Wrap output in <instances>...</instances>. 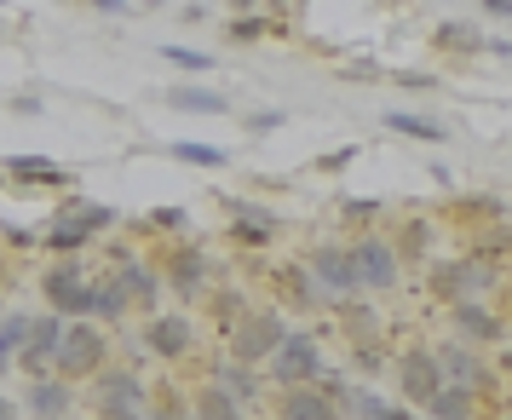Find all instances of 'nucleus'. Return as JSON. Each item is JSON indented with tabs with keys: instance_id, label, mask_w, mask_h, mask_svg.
I'll list each match as a JSON object with an SVG mask.
<instances>
[{
	"instance_id": "obj_1",
	"label": "nucleus",
	"mask_w": 512,
	"mask_h": 420,
	"mask_svg": "<svg viewBox=\"0 0 512 420\" xmlns=\"http://www.w3.org/2000/svg\"><path fill=\"white\" fill-rule=\"evenodd\" d=\"M52 369H58V380H93L98 369H110V334L98 323H70L64 328V346H58V357H52Z\"/></svg>"
},
{
	"instance_id": "obj_2",
	"label": "nucleus",
	"mask_w": 512,
	"mask_h": 420,
	"mask_svg": "<svg viewBox=\"0 0 512 420\" xmlns=\"http://www.w3.org/2000/svg\"><path fill=\"white\" fill-rule=\"evenodd\" d=\"M282 311H271V305H254V311H242L236 317V328H231V357L236 363H271V351L282 346Z\"/></svg>"
},
{
	"instance_id": "obj_3",
	"label": "nucleus",
	"mask_w": 512,
	"mask_h": 420,
	"mask_svg": "<svg viewBox=\"0 0 512 420\" xmlns=\"http://www.w3.org/2000/svg\"><path fill=\"white\" fill-rule=\"evenodd\" d=\"M139 351L162 357V363H185L190 351H196V323H190V311H156V317H144Z\"/></svg>"
},
{
	"instance_id": "obj_4",
	"label": "nucleus",
	"mask_w": 512,
	"mask_h": 420,
	"mask_svg": "<svg viewBox=\"0 0 512 420\" xmlns=\"http://www.w3.org/2000/svg\"><path fill=\"white\" fill-rule=\"evenodd\" d=\"M87 265L81 259H52L47 271H41V294H47V305L58 311V317H87Z\"/></svg>"
},
{
	"instance_id": "obj_5",
	"label": "nucleus",
	"mask_w": 512,
	"mask_h": 420,
	"mask_svg": "<svg viewBox=\"0 0 512 420\" xmlns=\"http://www.w3.org/2000/svg\"><path fill=\"white\" fill-rule=\"evenodd\" d=\"M87 397H93V420L98 415H139L144 420V409H150L144 403V380L133 369H98Z\"/></svg>"
},
{
	"instance_id": "obj_6",
	"label": "nucleus",
	"mask_w": 512,
	"mask_h": 420,
	"mask_svg": "<svg viewBox=\"0 0 512 420\" xmlns=\"http://www.w3.org/2000/svg\"><path fill=\"white\" fill-rule=\"evenodd\" d=\"M271 380H277L282 392L323 380V351H317V340L311 334H282V346L271 351Z\"/></svg>"
},
{
	"instance_id": "obj_7",
	"label": "nucleus",
	"mask_w": 512,
	"mask_h": 420,
	"mask_svg": "<svg viewBox=\"0 0 512 420\" xmlns=\"http://www.w3.org/2000/svg\"><path fill=\"white\" fill-rule=\"evenodd\" d=\"M351 254V271H357V288H374V294H386V288H397V248L392 242H380V236H357L346 248Z\"/></svg>"
},
{
	"instance_id": "obj_8",
	"label": "nucleus",
	"mask_w": 512,
	"mask_h": 420,
	"mask_svg": "<svg viewBox=\"0 0 512 420\" xmlns=\"http://www.w3.org/2000/svg\"><path fill=\"white\" fill-rule=\"evenodd\" d=\"M110 282H116L121 294H127V305H133V311L156 317V300H162V271H156V265H144L139 254H127V248H121V254H116V271H110Z\"/></svg>"
},
{
	"instance_id": "obj_9",
	"label": "nucleus",
	"mask_w": 512,
	"mask_h": 420,
	"mask_svg": "<svg viewBox=\"0 0 512 420\" xmlns=\"http://www.w3.org/2000/svg\"><path fill=\"white\" fill-rule=\"evenodd\" d=\"M162 282H167V288H173V294H179L185 305H196L202 294H208V254H202V248H190V242L167 248Z\"/></svg>"
},
{
	"instance_id": "obj_10",
	"label": "nucleus",
	"mask_w": 512,
	"mask_h": 420,
	"mask_svg": "<svg viewBox=\"0 0 512 420\" xmlns=\"http://www.w3.org/2000/svg\"><path fill=\"white\" fill-rule=\"evenodd\" d=\"M426 282H432V294H438V300L461 305V300H472L478 288H489V282H495V271H489V265H478V259H438Z\"/></svg>"
},
{
	"instance_id": "obj_11",
	"label": "nucleus",
	"mask_w": 512,
	"mask_h": 420,
	"mask_svg": "<svg viewBox=\"0 0 512 420\" xmlns=\"http://www.w3.org/2000/svg\"><path fill=\"white\" fill-rule=\"evenodd\" d=\"M64 328H70V317L41 311V317L29 323V340H24V351H18V369H29L35 380H47V374H52V357H58V346H64Z\"/></svg>"
},
{
	"instance_id": "obj_12",
	"label": "nucleus",
	"mask_w": 512,
	"mask_h": 420,
	"mask_svg": "<svg viewBox=\"0 0 512 420\" xmlns=\"http://www.w3.org/2000/svg\"><path fill=\"white\" fill-rule=\"evenodd\" d=\"M6 179L24 190H70L75 185V167L52 162V156H6Z\"/></svg>"
},
{
	"instance_id": "obj_13",
	"label": "nucleus",
	"mask_w": 512,
	"mask_h": 420,
	"mask_svg": "<svg viewBox=\"0 0 512 420\" xmlns=\"http://www.w3.org/2000/svg\"><path fill=\"white\" fill-rule=\"evenodd\" d=\"M443 386H449V380H443V369H438V351H409V357H403V397H409L415 409H426Z\"/></svg>"
},
{
	"instance_id": "obj_14",
	"label": "nucleus",
	"mask_w": 512,
	"mask_h": 420,
	"mask_svg": "<svg viewBox=\"0 0 512 420\" xmlns=\"http://www.w3.org/2000/svg\"><path fill=\"white\" fill-rule=\"evenodd\" d=\"M305 271H311V282H317L323 294H340V300L357 294V271H351L346 248H311V265H305Z\"/></svg>"
},
{
	"instance_id": "obj_15",
	"label": "nucleus",
	"mask_w": 512,
	"mask_h": 420,
	"mask_svg": "<svg viewBox=\"0 0 512 420\" xmlns=\"http://www.w3.org/2000/svg\"><path fill=\"white\" fill-rule=\"evenodd\" d=\"M277 231H282V213L254 208V202H231V236L242 248H265Z\"/></svg>"
},
{
	"instance_id": "obj_16",
	"label": "nucleus",
	"mask_w": 512,
	"mask_h": 420,
	"mask_svg": "<svg viewBox=\"0 0 512 420\" xmlns=\"http://www.w3.org/2000/svg\"><path fill=\"white\" fill-rule=\"evenodd\" d=\"M449 317H455V334H466V346H495V340H501V317L478 300L449 305Z\"/></svg>"
},
{
	"instance_id": "obj_17",
	"label": "nucleus",
	"mask_w": 512,
	"mask_h": 420,
	"mask_svg": "<svg viewBox=\"0 0 512 420\" xmlns=\"http://www.w3.org/2000/svg\"><path fill=\"white\" fill-rule=\"evenodd\" d=\"M52 219H64V225H81V231L98 242V236L116 225V208H110V202H87V196H64V202L52 208Z\"/></svg>"
},
{
	"instance_id": "obj_18",
	"label": "nucleus",
	"mask_w": 512,
	"mask_h": 420,
	"mask_svg": "<svg viewBox=\"0 0 512 420\" xmlns=\"http://www.w3.org/2000/svg\"><path fill=\"white\" fill-rule=\"evenodd\" d=\"M167 110H179V116H225L231 110V98L219 93V87H196V81H185V87H167Z\"/></svg>"
},
{
	"instance_id": "obj_19",
	"label": "nucleus",
	"mask_w": 512,
	"mask_h": 420,
	"mask_svg": "<svg viewBox=\"0 0 512 420\" xmlns=\"http://www.w3.org/2000/svg\"><path fill=\"white\" fill-rule=\"evenodd\" d=\"M277 415L282 420H334V397L323 386H288L277 397Z\"/></svg>"
},
{
	"instance_id": "obj_20",
	"label": "nucleus",
	"mask_w": 512,
	"mask_h": 420,
	"mask_svg": "<svg viewBox=\"0 0 512 420\" xmlns=\"http://www.w3.org/2000/svg\"><path fill=\"white\" fill-rule=\"evenodd\" d=\"M438 369H443L449 386H466L472 397L484 392V363H478V351L472 346H438Z\"/></svg>"
},
{
	"instance_id": "obj_21",
	"label": "nucleus",
	"mask_w": 512,
	"mask_h": 420,
	"mask_svg": "<svg viewBox=\"0 0 512 420\" xmlns=\"http://www.w3.org/2000/svg\"><path fill=\"white\" fill-rule=\"evenodd\" d=\"M127 317H133V305H127V294H121L110 277L87 288V323L104 328V323H127Z\"/></svg>"
},
{
	"instance_id": "obj_22",
	"label": "nucleus",
	"mask_w": 512,
	"mask_h": 420,
	"mask_svg": "<svg viewBox=\"0 0 512 420\" xmlns=\"http://www.w3.org/2000/svg\"><path fill=\"white\" fill-rule=\"evenodd\" d=\"M24 409L35 420H58L64 409H70V380H35L24 392Z\"/></svg>"
},
{
	"instance_id": "obj_23",
	"label": "nucleus",
	"mask_w": 512,
	"mask_h": 420,
	"mask_svg": "<svg viewBox=\"0 0 512 420\" xmlns=\"http://www.w3.org/2000/svg\"><path fill=\"white\" fill-rule=\"evenodd\" d=\"M190 420H242V403L225 386H202L190 392Z\"/></svg>"
},
{
	"instance_id": "obj_24",
	"label": "nucleus",
	"mask_w": 512,
	"mask_h": 420,
	"mask_svg": "<svg viewBox=\"0 0 512 420\" xmlns=\"http://www.w3.org/2000/svg\"><path fill=\"white\" fill-rule=\"evenodd\" d=\"M41 248L58 259H75V254H87L93 248V236L81 231V225H64V219H47V231H41Z\"/></svg>"
},
{
	"instance_id": "obj_25",
	"label": "nucleus",
	"mask_w": 512,
	"mask_h": 420,
	"mask_svg": "<svg viewBox=\"0 0 512 420\" xmlns=\"http://www.w3.org/2000/svg\"><path fill=\"white\" fill-rule=\"evenodd\" d=\"M386 127H392V133H403V139H426V144H443V139H449V127H443V121L409 116V110H392V116H386Z\"/></svg>"
},
{
	"instance_id": "obj_26",
	"label": "nucleus",
	"mask_w": 512,
	"mask_h": 420,
	"mask_svg": "<svg viewBox=\"0 0 512 420\" xmlns=\"http://www.w3.org/2000/svg\"><path fill=\"white\" fill-rule=\"evenodd\" d=\"M231 41H265V35H288V18H259V12H242V18H231V29H225Z\"/></svg>"
},
{
	"instance_id": "obj_27",
	"label": "nucleus",
	"mask_w": 512,
	"mask_h": 420,
	"mask_svg": "<svg viewBox=\"0 0 512 420\" xmlns=\"http://www.w3.org/2000/svg\"><path fill=\"white\" fill-rule=\"evenodd\" d=\"M219 386H225V392L236 397V403H242V409H248V403H254L259 397V380H254V369H248V363H219Z\"/></svg>"
},
{
	"instance_id": "obj_28",
	"label": "nucleus",
	"mask_w": 512,
	"mask_h": 420,
	"mask_svg": "<svg viewBox=\"0 0 512 420\" xmlns=\"http://www.w3.org/2000/svg\"><path fill=\"white\" fill-rule=\"evenodd\" d=\"M167 156H173V162H190V167H225V150H219V144H202V139H173Z\"/></svg>"
},
{
	"instance_id": "obj_29",
	"label": "nucleus",
	"mask_w": 512,
	"mask_h": 420,
	"mask_svg": "<svg viewBox=\"0 0 512 420\" xmlns=\"http://www.w3.org/2000/svg\"><path fill=\"white\" fill-rule=\"evenodd\" d=\"M426 409H432V420H472V392L466 386H443Z\"/></svg>"
},
{
	"instance_id": "obj_30",
	"label": "nucleus",
	"mask_w": 512,
	"mask_h": 420,
	"mask_svg": "<svg viewBox=\"0 0 512 420\" xmlns=\"http://www.w3.org/2000/svg\"><path fill=\"white\" fill-rule=\"evenodd\" d=\"M29 311H12V317H0V357L6 363H18V351H24V340H29Z\"/></svg>"
},
{
	"instance_id": "obj_31",
	"label": "nucleus",
	"mask_w": 512,
	"mask_h": 420,
	"mask_svg": "<svg viewBox=\"0 0 512 420\" xmlns=\"http://www.w3.org/2000/svg\"><path fill=\"white\" fill-rule=\"evenodd\" d=\"M162 58L173 70H190V75H213V52L202 47H162Z\"/></svg>"
},
{
	"instance_id": "obj_32",
	"label": "nucleus",
	"mask_w": 512,
	"mask_h": 420,
	"mask_svg": "<svg viewBox=\"0 0 512 420\" xmlns=\"http://www.w3.org/2000/svg\"><path fill=\"white\" fill-rule=\"evenodd\" d=\"M438 47H449V52H478V47H484V35H478V29H466V24H443Z\"/></svg>"
},
{
	"instance_id": "obj_33",
	"label": "nucleus",
	"mask_w": 512,
	"mask_h": 420,
	"mask_svg": "<svg viewBox=\"0 0 512 420\" xmlns=\"http://www.w3.org/2000/svg\"><path fill=\"white\" fill-rule=\"evenodd\" d=\"M185 225H190L185 208H156L150 219H144V231H185Z\"/></svg>"
},
{
	"instance_id": "obj_34",
	"label": "nucleus",
	"mask_w": 512,
	"mask_h": 420,
	"mask_svg": "<svg viewBox=\"0 0 512 420\" xmlns=\"http://www.w3.org/2000/svg\"><path fill=\"white\" fill-rule=\"evenodd\" d=\"M495 254H512V231H489V236H478L472 259H495Z\"/></svg>"
},
{
	"instance_id": "obj_35",
	"label": "nucleus",
	"mask_w": 512,
	"mask_h": 420,
	"mask_svg": "<svg viewBox=\"0 0 512 420\" xmlns=\"http://www.w3.org/2000/svg\"><path fill=\"white\" fill-rule=\"evenodd\" d=\"M144 420H190V403H179V397H162L156 409H144Z\"/></svg>"
},
{
	"instance_id": "obj_36",
	"label": "nucleus",
	"mask_w": 512,
	"mask_h": 420,
	"mask_svg": "<svg viewBox=\"0 0 512 420\" xmlns=\"http://www.w3.org/2000/svg\"><path fill=\"white\" fill-rule=\"evenodd\" d=\"M374 213H380V202H369V196H357V202H346V219H351V225H369Z\"/></svg>"
},
{
	"instance_id": "obj_37",
	"label": "nucleus",
	"mask_w": 512,
	"mask_h": 420,
	"mask_svg": "<svg viewBox=\"0 0 512 420\" xmlns=\"http://www.w3.org/2000/svg\"><path fill=\"white\" fill-rule=\"evenodd\" d=\"M346 162H357V144H340V150H334V156H323L317 167H323V173H340Z\"/></svg>"
},
{
	"instance_id": "obj_38",
	"label": "nucleus",
	"mask_w": 512,
	"mask_h": 420,
	"mask_svg": "<svg viewBox=\"0 0 512 420\" xmlns=\"http://www.w3.org/2000/svg\"><path fill=\"white\" fill-rule=\"evenodd\" d=\"M282 121H288V116H282V110H259V116L248 121V133H277Z\"/></svg>"
},
{
	"instance_id": "obj_39",
	"label": "nucleus",
	"mask_w": 512,
	"mask_h": 420,
	"mask_svg": "<svg viewBox=\"0 0 512 420\" xmlns=\"http://www.w3.org/2000/svg\"><path fill=\"white\" fill-rule=\"evenodd\" d=\"M12 116H47V104H41L35 93H18L12 98Z\"/></svg>"
},
{
	"instance_id": "obj_40",
	"label": "nucleus",
	"mask_w": 512,
	"mask_h": 420,
	"mask_svg": "<svg viewBox=\"0 0 512 420\" xmlns=\"http://www.w3.org/2000/svg\"><path fill=\"white\" fill-rule=\"evenodd\" d=\"M0 236H6L12 248H35V231H29V225H0Z\"/></svg>"
},
{
	"instance_id": "obj_41",
	"label": "nucleus",
	"mask_w": 512,
	"mask_h": 420,
	"mask_svg": "<svg viewBox=\"0 0 512 420\" xmlns=\"http://www.w3.org/2000/svg\"><path fill=\"white\" fill-rule=\"evenodd\" d=\"M426 242H432V231H426V225H420V219H415V225H409V236H403V248L415 254V248H426Z\"/></svg>"
},
{
	"instance_id": "obj_42",
	"label": "nucleus",
	"mask_w": 512,
	"mask_h": 420,
	"mask_svg": "<svg viewBox=\"0 0 512 420\" xmlns=\"http://www.w3.org/2000/svg\"><path fill=\"white\" fill-rule=\"evenodd\" d=\"M484 12H489V18H501V24H507V18H512V0H484Z\"/></svg>"
},
{
	"instance_id": "obj_43",
	"label": "nucleus",
	"mask_w": 512,
	"mask_h": 420,
	"mask_svg": "<svg viewBox=\"0 0 512 420\" xmlns=\"http://www.w3.org/2000/svg\"><path fill=\"white\" fill-rule=\"evenodd\" d=\"M93 12H127V0H87Z\"/></svg>"
},
{
	"instance_id": "obj_44",
	"label": "nucleus",
	"mask_w": 512,
	"mask_h": 420,
	"mask_svg": "<svg viewBox=\"0 0 512 420\" xmlns=\"http://www.w3.org/2000/svg\"><path fill=\"white\" fill-rule=\"evenodd\" d=\"M374 420H420V415H409V409H380Z\"/></svg>"
},
{
	"instance_id": "obj_45",
	"label": "nucleus",
	"mask_w": 512,
	"mask_h": 420,
	"mask_svg": "<svg viewBox=\"0 0 512 420\" xmlns=\"http://www.w3.org/2000/svg\"><path fill=\"white\" fill-rule=\"evenodd\" d=\"M0 420H18V403L12 397H0Z\"/></svg>"
},
{
	"instance_id": "obj_46",
	"label": "nucleus",
	"mask_w": 512,
	"mask_h": 420,
	"mask_svg": "<svg viewBox=\"0 0 512 420\" xmlns=\"http://www.w3.org/2000/svg\"><path fill=\"white\" fill-rule=\"evenodd\" d=\"M254 6H259V0H231V12H236V18H242V12H254Z\"/></svg>"
},
{
	"instance_id": "obj_47",
	"label": "nucleus",
	"mask_w": 512,
	"mask_h": 420,
	"mask_svg": "<svg viewBox=\"0 0 512 420\" xmlns=\"http://www.w3.org/2000/svg\"><path fill=\"white\" fill-rule=\"evenodd\" d=\"M501 369H507V374H512V351H501Z\"/></svg>"
},
{
	"instance_id": "obj_48",
	"label": "nucleus",
	"mask_w": 512,
	"mask_h": 420,
	"mask_svg": "<svg viewBox=\"0 0 512 420\" xmlns=\"http://www.w3.org/2000/svg\"><path fill=\"white\" fill-rule=\"evenodd\" d=\"M98 420H139V415H98Z\"/></svg>"
},
{
	"instance_id": "obj_49",
	"label": "nucleus",
	"mask_w": 512,
	"mask_h": 420,
	"mask_svg": "<svg viewBox=\"0 0 512 420\" xmlns=\"http://www.w3.org/2000/svg\"><path fill=\"white\" fill-rule=\"evenodd\" d=\"M6 369H12V363H6V357H0V374H6Z\"/></svg>"
},
{
	"instance_id": "obj_50",
	"label": "nucleus",
	"mask_w": 512,
	"mask_h": 420,
	"mask_svg": "<svg viewBox=\"0 0 512 420\" xmlns=\"http://www.w3.org/2000/svg\"><path fill=\"white\" fill-rule=\"evenodd\" d=\"M0 18H6V0H0Z\"/></svg>"
},
{
	"instance_id": "obj_51",
	"label": "nucleus",
	"mask_w": 512,
	"mask_h": 420,
	"mask_svg": "<svg viewBox=\"0 0 512 420\" xmlns=\"http://www.w3.org/2000/svg\"><path fill=\"white\" fill-rule=\"evenodd\" d=\"M507 420H512V415H507Z\"/></svg>"
}]
</instances>
